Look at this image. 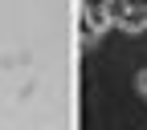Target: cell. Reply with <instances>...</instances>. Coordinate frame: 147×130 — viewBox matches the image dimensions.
<instances>
[{"label": "cell", "mask_w": 147, "mask_h": 130, "mask_svg": "<svg viewBox=\"0 0 147 130\" xmlns=\"http://www.w3.org/2000/svg\"><path fill=\"white\" fill-rule=\"evenodd\" d=\"M135 89L147 98V69H139V73H135Z\"/></svg>", "instance_id": "3957f363"}, {"label": "cell", "mask_w": 147, "mask_h": 130, "mask_svg": "<svg viewBox=\"0 0 147 130\" xmlns=\"http://www.w3.org/2000/svg\"><path fill=\"white\" fill-rule=\"evenodd\" d=\"M106 16L110 25L123 29V33H143L147 29V4H127V0H115V4H106Z\"/></svg>", "instance_id": "6da1fadb"}, {"label": "cell", "mask_w": 147, "mask_h": 130, "mask_svg": "<svg viewBox=\"0 0 147 130\" xmlns=\"http://www.w3.org/2000/svg\"><path fill=\"white\" fill-rule=\"evenodd\" d=\"M110 29V16H106V4H90L86 8V33H82V45L90 49V45H94L98 41V37Z\"/></svg>", "instance_id": "7a4b0ae2"}]
</instances>
